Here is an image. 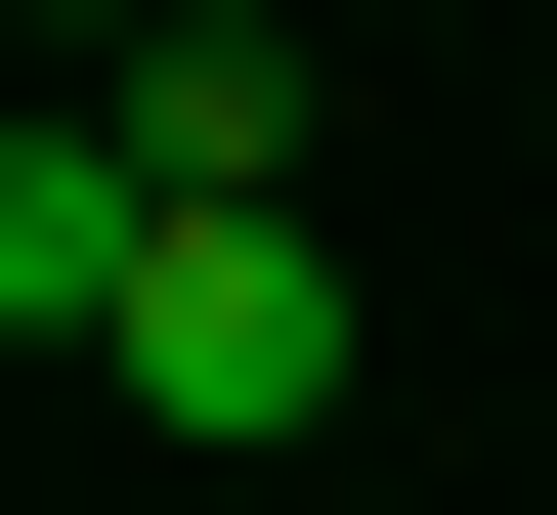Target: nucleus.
Segmentation results:
<instances>
[{"label":"nucleus","mask_w":557,"mask_h":515,"mask_svg":"<svg viewBox=\"0 0 557 515\" xmlns=\"http://www.w3.org/2000/svg\"><path fill=\"white\" fill-rule=\"evenodd\" d=\"M86 130H129L172 216H300V172H344V86H300L258 0H172V44H86Z\"/></svg>","instance_id":"obj_2"},{"label":"nucleus","mask_w":557,"mask_h":515,"mask_svg":"<svg viewBox=\"0 0 557 515\" xmlns=\"http://www.w3.org/2000/svg\"><path fill=\"white\" fill-rule=\"evenodd\" d=\"M129 430H344V216H172L129 258Z\"/></svg>","instance_id":"obj_1"},{"label":"nucleus","mask_w":557,"mask_h":515,"mask_svg":"<svg viewBox=\"0 0 557 515\" xmlns=\"http://www.w3.org/2000/svg\"><path fill=\"white\" fill-rule=\"evenodd\" d=\"M129 258H172V172L44 86V130H0V344H86V387H129Z\"/></svg>","instance_id":"obj_3"}]
</instances>
